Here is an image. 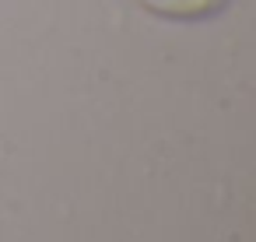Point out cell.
Listing matches in <instances>:
<instances>
[{
    "label": "cell",
    "instance_id": "1",
    "mask_svg": "<svg viewBox=\"0 0 256 242\" xmlns=\"http://www.w3.org/2000/svg\"><path fill=\"white\" fill-rule=\"evenodd\" d=\"M137 4L168 22H204L228 8V0H137Z\"/></svg>",
    "mask_w": 256,
    "mask_h": 242
}]
</instances>
